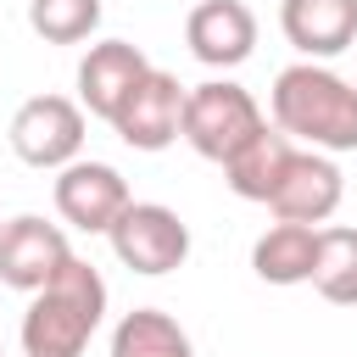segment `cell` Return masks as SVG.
I'll list each match as a JSON object with an SVG mask.
<instances>
[{
  "label": "cell",
  "mask_w": 357,
  "mask_h": 357,
  "mask_svg": "<svg viewBox=\"0 0 357 357\" xmlns=\"http://www.w3.org/2000/svg\"><path fill=\"white\" fill-rule=\"evenodd\" d=\"M273 128L307 151H357V84L324 61H290L268 89Z\"/></svg>",
  "instance_id": "obj_1"
},
{
  "label": "cell",
  "mask_w": 357,
  "mask_h": 357,
  "mask_svg": "<svg viewBox=\"0 0 357 357\" xmlns=\"http://www.w3.org/2000/svg\"><path fill=\"white\" fill-rule=\"evenodd\" d=\"M100 318H106V279L84 257H67L61 273L28 296L22 357H84Z\"/></svg>",
  "instance_id": "obj_2"
},
{
  "label": "cell",
  "mask_w": 357,
  "mask_h": 357,
  "mask_svg": "<svg viewBox=\"0 0 357 357\" xmlns=\"http://www.w3.org/2000/svg\"><path fill=\"white\" fill-rule=\"evenodd\" d=\"M262 123L268 117H262V106H257V95L245 84L206 78V84H190L184 89V128H178V139H190L195 156H206V162L223 167Z\"/></svg>",
  "instance_id": "obj_3"
},
{
  "label": "cell",
  "mask_w": 357,
  "mask_h": 357,
  "mask_svg": "<svg viewBox=\"0 0 357 357\" xmlns=\"http://www.w3.org/2000/svg\"><path fill=\"white\" fill-rule=\"evenodd\" d=\"M84 128H89V117H84L78 100H67V95H28L11 112L6 139H11L17 162H28L39 173H61L67 162L84 156Z\"/></svg>",
  "instance_id": "obj_4"
},
{
  "label": "cell",
  "mask_w": 357,
  "mask_h": 357,
  "mask_svg": "<svg viewBox=\"0 0 357 357\" xmlns=\"http://www.w3.org/2000/svg\"><path fill=\"white\" fill-rule=\"evenodd\" d=\"M106 240H112V257L145 279H162L190 257V223L162 201H128L123 218L106 229Z\"/></svg>",
  "instance_id": "obj_5"
},
{
  "label": "cell",
  "mask_w": 357,
  "mask_h": 357,
  "mask_svg": "<svg viewBox=\"0 0 357 357\" xmlns=\"http://www.w3.org/2000/svg\"><path fill=\"white\" fill-rule=\"evenodd\" d=\"M67 257H73V245H67L61 223H45L39 212L0 218V284L33 296L61 273Z\"/></svg>",
  "instance_id": "obj_6"
},
{
  "label": "cell",
  "mask_w": 357,
  "mask_h": 357,
  "mask_svg": "<svg viewBox=\"0 0 357 357\" xmlns=\"http://www.w3.org/2000/svg\"><path fill=\"white\" fill-rule=\"evenodd\" d=\"M178 128H184V84L162 67H151L112 117V134L128 151H167L178 139Z\"/></svg>",
  "instance_id": "obj_7"
},
{
  "label": "cell",
  "mask_w": 357,
  "mask_h": 357,
  "mask_svg": "<svg viewBox=\"0 0 357 357\" xmlns=\"http://www.w3.org/2000/svg\"><path fill=\"white\" fill-rule=\"evenodd\" d=\"M134 195H128V184H123V173L112 167V162H67L61 173H56V212H61V223H73L78 234H106L117 218H123V206H128Z\"/></svg>",
  "instance_id": "obj_8"
},
{
  "label": "cell",
  "mask_w": 357,
  "mask_h": 357,
  "mask_svg": "<svg viewBox=\"0 0 357 357\" xmlns=\"http://www.w3.org/2000/svg\"><path fill=\"white\" fill-rule=\"evenodd\" d=\"M340 195H346L340 167L324 151H296L290 167H284V178H279V190L268 195V212L279 223H312V229H324L335 218Z\"/></svg>",
  "instance_id": "obj_9"
},
{
  "label": "cell",
  "mask_w": 357,
  "mask_h": 357,
  "mask_svg": "<svg viewBox=\"0 0 357 357\" xmlns=\"http://www.w3.org/2000/svg\"><path fill=\"white\" fill-rule=\"evenodd\" d=\"M184 45L201 67H240L257 50V17L245 0H195L184 17Z\"/></svg>",
  "instance_id": "obj_10"
},
{
  "label": "cell",
  "mask_w": 357,
  "mask_h": 357,
  "mask_svg": "<svg viewBox=\"0 0 357 357\" xmlns=\"http://www.w3.org/2000/svg\"><path fill=\"white\" fill-rule=\"evenodd\" d=\"M145 73H151V61H145L139 45H128V39H100V45H89L84 61H78V106H84V117L112 123L117 106L134 95V84H139Z\"/></svg>",
  "instance_id": "obj_11"
},
{
  "label": "cell",
  "mask_w": 357,
  "mask_h": 357,
  "mask_svg": "<svg viewBox=\"0 0 357 357\" xmlns=\"http://www.w3.org/2000/svg\"><path fill=\"white\" fill-rule=\"evenodd\" d=\"M279 28L301 61H329L357 45V0H279Z\"/></svg>",
  "instance_id": "obj_12"
},
{
  "label": "cell",
  "mask_w": 357,
  "mask_h": 357,
  "mask_svg": "<svg viewBox=\"0 0 357 357\" xmlns=\"http://www.w3.org/2000/svg\"><path fill=\"white\" fill-rule=\"evenodd\" d=\"M290 156H296V139H284L273 123H262V128L223 162V184H229L240 201H262V206H268V195L279 190Z\"/></svg>",
  "instance_id": "obj_13"
},
{
  "label": "cell",
  "mask_w": 357,
  "mask_h": 357,
  "mask_svg": "<svg viewBox=\"0 0 357 357\" xmlns=\"http://www.w3.org/2000/svg\"><path fill=\"white\" fill-rule=\"evenodd\" d=\"M318 257V229L312 223H268L251 245V273L262 284H307Z\"/></svg>",
  "instance_id": "obj_14"
},
{
  "label": "cell",
  "mask_w": 357,
  "mask_h": 357,
  "mask_svg": "<svg viewBox=\"0 0 357 357\" xmlns=\"http://www.w3.org/2000/svg\"><path fill=\"white\" fill-rule=\"evenodd\" d=\"M112 357H195L184 324L162 307H134L112 329Z\"/></svg>",
  "instance_id": "obj_15"
},
{
  "label": "cell",
  "mask_w": 357,
  "mask_h": 357,
  "mask_svg": "<svg viewBox=\"0 0 357 357\" xmlns=\"http://www.w3.org/2000/svg\"><path fill=\"white\" fill-rule=\"evenodd\" d=\"M329 307H357V229L346 223H324L318 229V257H312V279H307Z\"/></svg>",
  "instance_id": "obj_16"
},
{
  "label": "cell",
  "mask_w": 357,
  "mask_h": 357,
  "mask_svg": "<svg viewBox=\"0 0 357 357\" xmlns=\"http://www.w3.org/2000/svg\"><path fill=\"white\" fill-rule=\"evenodd\" d=\"M28 28L45 45H84L100 28V0H28Z\"/></svg>",
  "instance_id": "obj_17"
}]
</instances>
